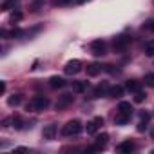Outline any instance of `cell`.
Segmentation results:
<instances>
[{"label": "cell", "instance_id": "1f68e13d", "mask_svg": "<svg viewBox=\"0 0 154 154\" xmlns=\"http://www.w3.org/2000/svg\"><path fill=\"white\" fill-rule=\"evenodd\" d=\"M76 2H78V4H84V2H87V0H76Z\"/></svg>", "mask_w": 154, "mask_h": 154}, {"label": "cell", "instance_id": "7402d4cb", "mask_svg": "<svg viewBox=\"0 0 154 154\" xmlns=\"http://www.w3.org/2000/svg\"><path fill=\"white\" fill-rule=\"evenodd\" d=\"M107 140H109V134H105V132L96 136V143H102V145H105V143H107Z\"/></svg>", "mask_w": 154, "mask_h": 154}, {"label": "cell", "instance_id": "603a6c76", "mask_svg": "<svg viewBox=\"0 0 154 154\" xmlns=\"http://www.w3.org/2000/svg\"><path fill=\"white\" fill-rule=\"evenodd\" d=\"M145 84H147L149 87H154V72H150V74L145 76Z\"/></svg>", "mask_w": 154, "mask_h": 154}, {"label": "cell", "instance_id": "9c48e42d", "mask_svg": "<svg viewBox=\"0 0 154 154\" xmlns=\"http://www.w3.org/2000/svg\"><path fill=\"white\" fill-rule=\"evenodd\" d=\"M116 149H118V152H125V154H129V152L134 150V143H132L131 140H125V141H122Z\"/></svg>", "mask_w": 154, "mask_h": 154}, {"label": "cell", "instance_id": "5bb4252c", "mask_svg": "<svg viewBox=\"0 0 154 154\" xmlns=\"http://www.w3.org/2000/svg\"><path fill=\"white\" fill-rule=\"evenodd\" d=\"M100 72H102V65H98V63L87 65V74H89V76H98Z\"/></svg>", "mask_w": 154, "mask_h": 154}, {"label": "cell", "instance_id": "d6986e66", "mask_svg": "<svg viewBox=\"0 0 154 154\" xmlns=\"http://www.w3.org/2000/svg\"><path fill=\"white\" fill-rule=\"evenodd\" d=\"M20 102H22V96H20V94H13V96H11V98L8 100V103H9L11 107H15V105H18Z\"/></svg>", "mask_w": 154, "mask_h": 154}, {"label": "cell", "instance_id": "ffe728a7", "mask_svg": "<svg viewBox=\"0 0 154 154\" xmlns=\"http://www.w3.org/2000/svg\"><path fill=\"white\" fill-rule=\"evenodd\" d=\"M103 147H105V145H102V143H94V145L87 147L85 150H87V152H100V150H103Z\"/></svg>", "mask_w": 154, "mask_h": 154}, {"label": "cell", "instance_id": "4316f807", "mask_svg": "<svg viewBox=\"0 0 154 154\" xmlns=\"http://www.w3.org/2000/svg\"><path fill=\"white\" fill-rule=\"evenodd\" d=\"M72 0H54V6H69Z\"/></svg>", "mask_w": 154, "mask_h": 154}, {"label": "cell", "instance_id": "f1b7e54d", "mask_svg": "<svg viewBox=\"0 0 154 154\" xmlns=\"http://www.w3.org/2000/svg\"><path fill=\"white\" fill-rule=\"evenodd\" d=\"M145 26H147V29H149V31H152V33H154V18H150Z\"/></svg>", "mask_w": 154, "mask_h": 154}, {"label": "cell", "instance_id": "f546056e", "mask_svg": "<svg viewBox=\"0 0 154 154\" xmlns=\"http://www.w3.org/2000/svg\"><path fill=\"white\" fill-rule=\"evenodd\" d=\"M0 93H6V82H0Z\"/></svg>", "mask_w": 154, "mask_h": 154}, {"label": "cell", "instance_id": "277c9868", "mask_svg": "<svg viewBox=\"0 0 154 154\" xmlns=\"http://www.w3.org/2000/svg\"><path fill=\"white\" fill-rule=\"evenodd\" d=\"M105 49H107V45H105L103 40H94V42L91 44V53H93L94 56H103V54H105Z\"/></svg>", "mask_w": 154, "mask_h": 154}, {"label": "cell", "instance_id": "52a82bcc", "mask_svg": "<svg viewBox=\"0 0 154 154\" xmlns=\"http://www.w3.org/2000/svg\"><path fill=\"white\" fill-rule=\"evenodd\" d=\"M42 136H44V140H54V136H56V125L54 123L45 125L44 131H42Z\"/></svg>", "mask_w": 154, "mask_h": 154}, {"label": "cell", "instance_id": "3957f363", "mask_svg": "<svg viewBox=\"0 0 154 154\" xmlns=\"http://www.w3.org/2000/svg\"><path fill=\"white\" fill-rule=\"evenodd\" d=\"M63 71H65V74H78L80 71H82V62L80 60H71V62H67L65 63V67H63Z\"/></svg>", "mask_w": 154, "mask_h": 154}, {"label": "cell", "instance_id": "44dd1931", "mask_svg": "<svg viewBox=\"0 0 154 154\" xmlns=\"http://www.w3.org/2000/svg\"><path fill=\"white\" fill-rule=\"evenodd\" d=\"M15 2H17V0H4V2H2V9H4V11L11 9V8L15 6Z\"/></svg>", "mask_w": 154, "mask_h": 154}, {"label": "cell", "instance_id": "5b68a950", "mask_svg": "<svg viewBox=\"0 0 154 154\" xmlns=\"http://www.w3.org/2000/svg\"><path fill=\"white\" fill-rule=\"evenodd\" d=\"M129 42H131L129 38H125V36H118V38H114L112 47H114V51H116V53H123V51L127 49Z\"/></svg>", "mask_w": 154, "mask_h": 154}, {"label": "cell", "instance_id": "2e32d148", "mask_svg": "<svg viewBox=\"0 0 154 154\" xmlns=\"http://www.w3.org/2000/svg\"><path fill=\"white\" fill-rule=\"evenodd\" d=\"M85 87H87V82H74L72 84V91L74 93H84Z\"/></svg>", "mask_w": 154, "mask_h": 154}, {"label": "cell", "instance_id": "4dcf8cb0", "mask_svg": "<svg viewBox=\"0 0 154 154\" xmlns=\"http://www.w3.org/2000/svg\"><path fill=\"white\" fill-rule=\"evenodd\" d=\"M15 152H27V149L26 147H18V149H15Z\"/></svg>", "mask_w": 154, "mask_h": 154}, {"label": "cell", "instance_id": "ba28073f", "mask_svg": "<svg viewBox=\"0 0 154 154\" xmlns=\"http://www.w3.org/2000/svg\"><path fill=\"white\" fill-rule=\"evenodd\" d=\"M131 116H132V114H129V112L118 111V114H116V118H114V123H116V125H125V123L131 122Z\"/></svg>", "mask_w": 154, "mask_h": 154}, {"label": "cell", "instance_id": "484cf974", "mask_svg": "<svg viewBox=\"0 0 154 154\" xmlns=\"http://www.w3.org/2000/svg\"><path fill=\"white\" fill-rule=\"evenodd\" d=\"M143 100H145V94H143L141 91H138V93H136V96H134V102H138V103H140V102H143Z\"/></svg>", "mask_w": 154, "mask_h": 154}, {"label": "cell", "instance_id": "6da1fadb", "mask_svg": "<svg viewBox=\"0 0 154 154\" xmlns=\"http://www.w3.org/2000/svg\"><path fill=\"white\" fill-rule=\"evenodd\" d=\"M47 107H49V100L45 96H35L27 103V111H31V112H40V111H45Z\"/></svg>", "mask_w": 154, "mask_h": 154}, {"label": "cell", "instance_id": "8992f818", "mask_svg": "<svg viewBox=\"0 0 154 154\" xmlns=\"http://www.w3.org/2000/svg\"><path fill=\"white\" fill-rule=\"evenodd\" d=\"M102 125H103V118H102V116H96L93 122H89V123H87L85 131H87V134H96L98 127H102Z\"/></svg>", "mask_w": 154, "mask_h": 154}, {"label": "cell", "instance_id": "ac0fdd59", "mask_svg": "<svg viewBox=\"0 0 154 154\" xmlns=\"http://www.w3.org/2000/svg\"><path fill=\"white\" fill-rule=\"evenodd\" d=\"M145 54L147 56H154V40H150V42L145 44Z\"/></svg>", "mask_w": 154, "mask_h": 154}, {"label": "cell", "instance_id": "4fadbf2b", "mask_svg": "<svg viewBox=\"0 0 154 154\" xmlns=\"http://www.w3.org/2000/svg\"><path fill=\"white\" fill-rule=\"evenodd\" d=\"M109 96H111V98H120V96H123V87H120V85L109 87Z\"/></svg>", "mask_w": 154, "mask_h": 154}, {"label": "cell", "instance_id": "e0dca14e", "mask_svg": "<svg viewBox=\"0 0 154 154\" xmlns=\"http://www.w3.org/2000/svg\"><path fill=\"white\" fill-rule=\"evenodd\" d=\"M118 111H123V112H129V114H132V105H131L129 102H120V105H118Z\"/></svg>", "mask_w": 154, "mask_h": 154}, {"label": "cell", "instance_id": "8fae6325", "mask_svg": "<svg viewBox=\"0 0 154 154\" xmlns=\"http://www.w3.org/2000/svg\"><path fill=\"white\" fill-rule=\"evenodd\" d=\"M103 94H109L107 84H102V85H98V87L93 91V98H100V96H103Z\"/></svg>", "mask_w": 154, "mask_h": 154}, {"label": "cell", "instance_id": "7a4b0ae2", "mask_svg": "<svg viewBox=\"0 0 154 154\" xmlns=\"http://www.w3.org/2000/svg\"><path fill=\"white\" fill-rule=\"evenodd\" d=\"M80 132H82V122L80 120H71L62 129L63 136H76V134H80Z\"/></svg>", "mask_w": 154, "mask_h": 154}, {"label": "cell", "instance_id": "d6a6232c", "mask_svg": "<svg viewBox=\"0 0 154 154\" xmlns=\"http://www.w3.org/2000/svg\"><path fill=\"white\" fill-rule=\"evenodd\" d=\"M150 136H152V140H154V129H152V131H150Z\"/></svg>", "mask_w": 154, "mask_h": 154}, {"label": "cell", "instance_id": "9a60e30c", "mask_svg": "<svg viewBox=\"0 0 154 154\" xmlns=\"http://www.w3.org/2000/svg\"><path fill=\"white\" fill-rule=\"evenodd\" d=\"M125 89L131 91V93H138V91H140V84H138L136 80H129V82L125 84Z\"/></svg>", "mask_w": 154, "mask_h": 154}, {"label": "cell", "instance_id": "7c38bea8", "mask_svg": "<svg viewBox=\"0 0 154 154\" xmlns=\"http://www.w3.org/2000/svg\"><path fill=\"white\" fill-rule=\"evenodd\" d=\"M49 85H51L53 89H62V87L65 85V80L60 78V76H53V78L49 80Z\"/></svg>", "mask_w": 154, "mask_h": 154}, {"label": "cell", "instance_id": "cb8c5ba5", "mask_svg": "<svg viewBox=\"0 0 154 154\" xmlns=\"http://www.w3.org/2000/svg\"><path fill=\"white\" fill-rule=\"evenodd\" d=\"M9 18H11V22H18V20H22V13L20 11H13Z\"/></svg>", "mask_w": 154, "mask_h": 154}, {"label": "cell", "instance_id": "83f0119b", "mask_svg": "<svg viewBox=\"0 0 154 154\" xmlns=\"http://www.w3.org/2000/svg\"><path fill=\"white\" fill-rule=\"evenodd\" d=\"M42 6H44V0H36V2L33 4V11H38Z\"/></svg>", "mask_w": 154, "mask_h": 154}, {"label": "cell", "instance_id": "d4e9b609", "mask_svg": "<svg viewBox=\"0 0 154 154\" xmlns=\"http://www.w3.org/2000/svg\"><path fill=\"white\" fill-rule=\"evenodd\" d=\"M22 35H24V31H22V29H13V31L9 33V36H11V38H15V36H22Z\"/></svg>", "mask_w": 154, "mask_h": 154}, {"label": "cell", "instance_id": "30bf717a", "mask_svg": "<svg viewBox=\"0 0 154 154\" xmlns=\"http://www.w3.org/2000/svg\"><path fill=\"white\" fill-rule=\"evenodd\" d=\"M69 103H72V94H63V96H60V100L56 103V109H63Z\"/></svg>", "mask_w": 154, "mask_h": 154}]
</instances>
